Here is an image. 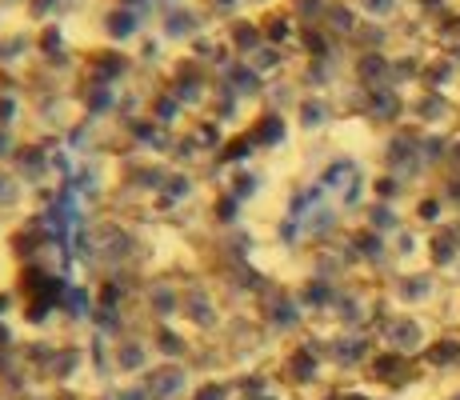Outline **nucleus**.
I'll return each instance as SVG.
<instances>
[{
    "label": "nucleus",
    "instance_id": "1",
    "mask_svg": "<svg viewBox=\"0 0 460 400\" xmlns=\"http://www.w3.org/2000/svg\"><path fill=\"white\" fill-rule=\"evenodd\" d=\"M437 209H440L437 200H424V204H420V217H424V220H437V217H440Z\"/></svg>",
    "mask_w": 460,
    "mask_h": 400
}]
</instances>
